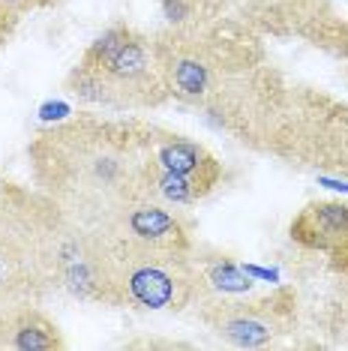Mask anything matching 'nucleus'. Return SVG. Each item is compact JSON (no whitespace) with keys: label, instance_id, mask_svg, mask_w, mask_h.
Segmentation results:
<instances>
[{"label":"nucleus","instance_id":"obj_7","mask_svg":"<svg viewBox=\"0 0 348 351\" xmlns=\"http://www.w3.org/2000/svg\"><path fill=\"white\" fill-rule=\"evenodd\" d=\"M58 0H0V6L12 10L15 15H27L34 10H45V6H54Z\"/></svg>","mask_w":348,"mask_h":351},{"label":"nucleus","instance_id":"obj_3","mask_svg":"<svg viewBox=\"0 0 348 351\" xmlns=\"http://www.w3.org/2000/svg\"><path fill=\"white\" fill-rule=\"evenodd\" d=\"M201 318L219 333L225 342L240 348H258L273 342L279 333H286V324L295 315V294L279 289L273 294L234 300V298H199Z\"/></svg>","mask_w":348,"mask_h":351},{"label":"nucleus","instance_id":"obj_8","mask_svg":"<svg viewBox=\"0 0 348 351\" xmlns=\"http://www.w3.org/2000/svg\"><path fill=\"white\" fill-rule=\"evenodd\" d=\"M18 21H21V15H15L12 10H6V6H0V45L10 43V36L15 34Z\"/></svg>","mask_w":348,"mask_h":351},{"label":"nucleus","instance_id":"obj_1","mask_svg":"<svg viewBox=\"0 0 348 351\" xmlns=\"http://www.w3.org/2000/svg\"><path fill=\"white\" fill-rule=\"evenodd\" d=\"M153 126L136 121H73L39 132L27 147L36 183L73 226L99 228L145 193Z\"/></svg>","mask_w":348,"mask_h":351},{"label":"nucleus","instance_id":"obj_5","mask_svg":"<svg viewBox=\"0 0 348 351\" xmlns=\"http://www.w3.org/2000/svg\"><path fill=\"white\" fill-rule=\"evenodd\" d=\"M291 237L306 250H321L330 258L348 250V204L312 202L291 222Z\"/></svg>","mask_w":348,"mask_h":351},{"label":"nucleus","instance_id":"obj_2","mask_svg":"<svg viewBox=\"0 0 348 351\" xmlns=\"http://www.w3.org/2000/svg\"><path fill=\"white\" fill-rule=\"evenodd\" d=\"M66 90L82 102L117 111L160 108L171 99L153 36L123 25L93 39L66 75Z\"/></svg>","mask_w":348,"mask_h":351},{"label":"nucleus","instance_id":"obj_6","mask_svg":"<svg viewBox=\"0 0 348 351\" xmlns=\"http://www.w3.org/2000/svg\"><path fill=\"white\" fill-rule=\"evenodd\" d=\"M63 346H66V339L60 337L58 324L39 306H30L15 315L12 324L6 327L3 339H0V348H18V351H51Z\"/></svg>","mask_w":348,"mask_h":351},{"label":"nucleus","instance_id":"obj_4","mask_svg":"<svg viewBox=\"0 0 348 351\" xmlns=\"http://www.w3.org/2000/svg\"><path fill=\"white\" fill-rule=\"evenodd\" d=\"M147 156H150V162L160 165V169L192 180L201 195H210L213 189L219 186V180H223V162H219L208 147L199 145V141L184 138V135H171L165 130H156V126H153V132H150Z\"/></svg>","mask_w":348,"mask_h":351}]
</instances>
